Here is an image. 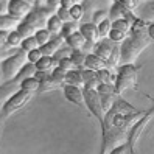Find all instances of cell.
Wrapping results in <instances>:
<instances>
[{
  "mask_svg": "<svg viewBox=\"0 0 154 154\" xmlns=\"http://www.w3.org/2000/svg\"><path fill=\"white\" fill-rule=\"evenodd\" d=\"M69 13H70V17L73 22H78V20L83 19V6L81 5H73L69 10Z\"/></svg>",
  "mask_w": 154,
  "mask_h": 154,
  "instance_id": "cell-36",
  "label": "cell"
},
{
  "mask_svg": "<svg viewBox=\"0 0 154 154\" xmlns=\"http://www.w3.org/2000/svg\"><path fill=\"white\" fill-rule=\"evenodd\" d=\"M70 53H72V48L70 47H66V48H59L55 55H53V59L55 61H59V59H64V58H70Z\"/></svg>",
  "mask_w": 154,
  "mask_h": 154,
  "instance_id": "cell-41",
  "label": "cell"
},
{
  "mask_svg": "<svg viewBox=\"0 0 154 154\" xmlns=\"http://www.w3.org/2000/svg\"><path fill=\"white\" fill-rule=\"evenodd\" d=\"M36 72H45V73H51L53 70L58 67V61H55L50 56H42L38 62L34 64Z\"/></svg>",
  "mask_w": 154,
  "mask_h": 154,
  "instance_id": "cell-16",
  "label": "cell"
},
{
  "mask_svg": "<svg viewBox=\"0 0 154 154\" xmlns=\"http://www.w3.org/2000/svg\"><path fill=\"white\" fill-rule=\"evenodd\" d=\"M20 48L23 50V51H31V50H36V48H39V44L36 42V39H34V36H30V38H25L23 41H22V44H20Z\"/></svg>",
  "mask_w": 154,
  "mask_h": 154,
  "instance_id": "cell-29",
  "label": "cell"
},
{
  "mask_svg": "<svg viewBox=\"0 0 154 154\" xmlns=\"http://www.w3.org/2000/svg\"><path fill=\"white\" fill-rule=\"evenodd\" d=\"M97 76H98L100 84H114V81H115V76L112 75V72L107 70V69L98 70L97 72Z\"/></svg>",
  "mask_w": 154,
  "mask_h": 154,
  "instance_id": "cell-26",
  "label": "cell"
},
{
  "mask_svg": "<svg viewBox=\"0 0 154 154\" xmlns=\"http://www.w3.org/2000/svg\"><path fill=\"white\" fill-rule=\"evenodd\" d=\"M137 73H139V69L134 64H123L119 70V75L115 76V81H114L115 95H120L126 89L134 87L135 83H137Z\"/></svg>",
  "mask_w": 154,
  "mask_h": 154,
  "instance_id": "cell-4",
  "label": "cell"
},
{
  "mask_svg": "<svg viewBox=\"0 0 154 154\" xmlns=\"http://www.w3.org/2000/svg\"><path fill=\"white\" fill-rule=\"evenodd\" d=\"M106 62H103L100 58H97L94 53H89L86 56V61H84V67L83 69H87V70H94V72H98V70H103L106 69Z\"/></svg>",
  "mask_w": 154,
  "mask_h": 154,
  "instance_id": "cell-17",
  "label": "cell"
},
{
  "mask_svg": "<svg viewBox=\"0 0 154 154\" xmlns=\"http://www.w3.org/2000/svg\"><path fill=\"white\" fill-rule=\"evenodd\" d=\"M64 42L67 44V47H70L72 50H83L84 44H86V39L79 34V31H76L72 36H69V38H66Z\"/></svg>",
  "mask_w": 154,
  "mask_h": 154,
  "instance_id": "cell-19",
  "label": "cell"
},
{
  "mask_svg": "<svg viewBox=\"0 0 154 154\" xmlns=\"http://www.w3.org/2000/svg\"><path fill=\"white\" fill-rule=\"evenodd\" d=\"M56 16L61 19V22L62 23H66V22H72V17H70V13H69V10H66V8H58L56 10Z\"/></svg>",
  "mask_w": 154,
  "mask_h": 154,
  "instance_id": "cell-40",
  "label": "cell"
},
{
  "mask_svg": "<svg viewBox=\"0 0 154 154\" xmlns=\"http://www.w3.org/2000/svg\"><path fill=\"white\" fill-rule=\"evenodd\" d=\"M30 100H31V94L19 89L14 95H11V97L5 101V104L2 106V111H0V112H2V115L6 119V117H10V115L14 114L16 111L22 109V107L28 103Z\"/></svg>",
  "mask_w": 154,
  "mask_h": 154,
  "instance_id": "cell-6",
  "label": "cell"
},
{
  "mask_svg": "<svg viewBox=\"0 0 154 154\" xmlns=\"http://www.w3.org/2000/svg\"><path fill=\"white\" fill-rule=\"evenodd\" d=\"M51 33L48 31V30H45V28H42V30H38L34 33V39H36V42L39 44V47L41 45H44V44H47L50 39H51Z\"/></svg>",
  "mask_w": 154,
  "mask_h": 154,
  "instance_id": "cell-28",
  "label": "cell"
},
{
  "mask_svg": "<svg viewBox=\"0 0 154 154\" xmlns=\"http://www.w3.org/2000/svg\"><path fill=\"white\" fill-rule=\"evenodd\" d=\"M145 112L135 111L125 100L117 98L112 107L103 117L101 129H103V148L101 154H109L112 149L122 146L128 142L129 129L137 123Z\"/></svg>",
  "mask_w": 154,
  "mask_h": 154,
  "instance_id": "cell-1",
  "label": "cell"
},
{
  "mask_svg": "<svg viewBox=\"0 0 154 154\" xmlns=\"http://www.w3.org/2000/svg\"><path fill=\"white\" fill-rule=\"evenodd\" d=\"M6 34H8V33L0 31V51L6 48Z\"/></svg>",
  "mask_w": 154,
  "mask_h": 154,
  "instance_id": "cell-46",
  "label": "cell"
},
{
  "mask_svg": "<svg viewBox=\"0 0 154 154\" xmlns=\"http://www.w3.org/2000/svg\"><path fill=\"white\" fill-rule=\"evenodd\" d=\"M152 114L154 111L149 109L148 112H145V115L142 117V119L135 123L132 128L129 129V134H128V142H126V145H128V151H134L135 148V143H137V140L140 139V135L145 132V129H146L148 123L152 120Z\"/></svg>",
  "mask_w": 154,
  "mask_h": 154,
  "instance_id": "cell-7",
  "label": "cell"
},
{
  "mask_svg": "<svg viewBox=\"0 0 154 154\" xmlns=\"http://www.w3.org/2000/svg\"><path fill=\"white\" fill-rule=\"evenodd\" d=\"M114 101H115L114 95H100V104H101L103 114H106L107 111L111 109L112 104H114Z\"/></svg>",
  "mask_w": 154,
  "mask_h": 154,
  "instance_id": "cell-30",
  "label": "cell"
},
{
  "mask_svg": "<svg viewBox=\"0 0 154 154\" xmlns=\"http://www.w3.org/2000/svg\"><path fill=\"white\" fill-rule=\"evenodd\" d=\"M78 31L79 34L83 36V38L86 39V42H90V44H97L100 36H98V28L97 25L90 23V22H86V23H81L78 26Z\"/></svg>",
  "mask_w": 154,
  "mask_h": 154,
  "instance_id": "cell-13",
  "label": "cell"
},
{
  "mask_svg": "<svg viewBox=\"0 0 154 154\" xmlns=\"http://www.w3.org/2000/svg\"><path fill=\"white\" fill-rule=\"evenodd\" d=\"M50 78L53 79V83H55L56 86H61L62 83H64V78H66V72L62 70V69H59V67H56L55 70L50 73Z\"/></svg>",
  "mask_w": 154,
  "mask_h": 154,
  "instance_id": "cell-31",
  "label": "cell"
},
{
  "mask_svg": "<svg viewBox=\"0 0 154 154\" xmlns=\"http://www.w3.org/2000/svg\"><path fill=\"white\" fill-rule=\"evenodd\" d=\"M3 122H5V117L2 115V112H0V128H2V125H3Z\"/></svg>",
  "mask_w": 154,
  "mask_h": 154,
  "instance_id": "cell-48",
  "label": "cell"
},
{
  "mask_svg": "<svg viewBox=\"0 0 154 154\" xmlns=\"http://www.w3.org/2000/svg\"><path fill=\"white\" fill-rule=\"evenodd\" d=\"M19 25V20L13 19L11 16L6 14H0V31L3 33H10L13 30H16V26Z\"/></svg>",
  "mask_w": 154,
  "mask_h": 154,
  "instance_id": "cell-20",
  "label": "cell"
},
{
  "mask_svg": "<svg viewBox=\"0 0 154 154\" xmlns=\"http://www.w3.org/2000/svg\"><path fill=\"white\" fill-rule=\"evenodd\" d=\"M31 10H33V6L28 5V3H25L23 0H8V2H6V11H8V14H10L13 19L19 20V22L23 20L25 16L28 14Z\"/></svg>",
  "mask_w": 154,
  "mask_h": 154,
  "instance_id": "cell-9",
  "label": "cell"
},
{
  "mask_svg": "<svg viewBox=\"0 0 154 154\" xmlns=\"http://www.w3.org/2000/svg\"><path fill=\"white\" fill-rule=\"evenodd\" d=\"M62 25H64V23L61 22L59 17H58L56 14H53L50 19L47 20V25H45V26H47V30H48L51 34H59V33H61V28H62Z\"/></svg>",
  "mask_w": 154,
  "mask_h": 154,
  "instance_id": "cell-23",
  "label": "cell"
},
{
  "mask_svg": "<svg viewBox=\"0 0 154 154\" xmlns=\"http://www.w3.org/2000/svg\"><path fill=\"white\" fill-rule=\"evenodd\" d=\"M73 5H76L75 0H61V3H59V6L61 8H66V10H70Z\"/></svg>",
  "mask_w": 154,
  "mask_h": 154,
  "instance_id": "cell-45",
  "label": "cell"
},
{
  "mask_svg": "<svg viewBox=\"0 0 154 154\" xmlns=\"http://www.w3.org/2000/svg\"><path fill=\"white\" fill-rule=\"evenodd\" d=\"M107 19H109L111 22H114V20H120V19H125V20H128L129 23L135 19V17L132 16V13L131 11H128L126 8H123L119 2H115L111 5V11H107Z\"/></svg>",
  "mask_w": 154,
  "mask_h": 154,
  "instance_id": "cell-11",
  "label": "cell"
},
{
  "mask_svg": "<svg viewBox=\"0 0 154 154\" xmlns=\"http://www.w3.org/2000/svg\"><path fill=\"white\" fill-rule=\"evenodd\" d=\"M58 67L62 69L64 72H70V70H76V66L73 64V61L70 58H64V59H59L58 61Z\"/></svg>",
  "mask_w": 154,
  "mask_h": 154,
  "instance_id": "cell-37",
  "label": "cell"
},
{
  "mask_svg": "<svg viewBox=\"0 0 154 154\" xmlns=\"http://www.w3.org/2000/svg\"><path fill=\"white\" fill-rule=\"evenodd\" d=\"M83 97H84V104L86 107L94 114V117L100 122V125L103 123V111H101V104H100V95L97 90H90V89H84L83 90Z\"/></svg>",
  "mask_w": 154,
  "mask_h": 154,
  "instance_id": "cell-8",
  "label": "cell"
},
{
  "mask_svg": "<svg viewBox=\"0 0 154 154\" xmlns=\"http://www.w3.org/2000/svg\"><path fill=\"white\" fill-rule=\"evenodd\" d=\"M34 73H36V67H34V64H30V62H26V64L19 70V73H17L13 79L16 81V83H20V81H23V79H26V78L34 76Z\"/></svg>",
  "mask_w": 154,
  "mask_h": 154,
  "instance_id": "cell-21",
  "label": "cell"
},
{
  "mask_svg": "<svg viewBox=\"0 0 154 154\" xmlns=\"http://www.w3.org/2000/svg\"><path fill=\"white\" fill-rule=\"evenodd\" d=\"M64 83L69 84V86L78 87V89L84 87V81H83V76H81V72H79V70H70V72H66Z\"/></svg>",
  "mask_w": 154,
  "mask_h": 154,
  "instance_id": "cell-18",
  "label": "cell"
},
{
  "mask_svg": "<svg viewBox=\"0 0 154 154\" xmlns=\"http://www.w3.org/2000/svg\"><path fill=\"white\" fill-rule=\"evenodd\" d=\"M117 2H119L123 8H126V10H128V11H134L135 10V8H137L139 6V3H137V0H117Z\"/></svg>",
  "mask_w": 154,
  "mask_h": 154,
  "instance_id": "cell-42",
  "label": "cell"
},
{
  "mask_svg": "<svg viewBox=\"0 0 154 154\" xmlns=\"http://www.w3.org/2000/svg\"><path fill=\"white\" fill-rule=\"evenodd\" d=\"M115 42H112V41H109V39H103V41H98L95 45H94V50H92V53L97 56V58H100L103 62H106V66H107V62H109V58H111V53H112V50H114V47H115Z\"/></svg>",
  "mask_w": 154,
  "mask_h": 154,
  "instance_id": "cell-10",
  "label": "cell"
},
{
  "mask_svg": "<svg viewBox=\"0 0 154 154\" xmlns=\"http://www.w3.org/2000/svg\"><path fill=\"white\" fill-rule=\"evenodd\" d=\"M145 2H146V0H137V3H139V5H142V3H145Z\"/></svg>",
  "mask_w": 154,
  "mask_h": 154,
  "instance_id": "cell-51",
  "label": "cell"
},
{
  "mask_svg": "<svg viewBox=\"0 0 154 154\" xmlns=\"http://www.w3.org/2000/svg\"><path fill=\"white\" fill-rule=\"evenodd\" d=\"M19 89L20 90H25V92H30L33 95L34 92H38V90H39V81L34 79L33 76L31 78H26V79H23V81H20V83H19Z\"/></svg>",
  "mask_w": 154,
  "mask_h": 154,
  "instance_id": "cell-22",
  "label": "cell"
},
{
  "mask_svg": "<svg viewBox=\"0 0 154 154\" xmlns=\"http://www.w3.org/2000/svg\"><path fill=\"white\" fill-rule=\"evenodd\" d=\"M17 90H19V83H16L14 79L6 81L5 84L0 86V111H2V106L5 104V101L11 95H14Z\"/></svg>",
  "mask_w": 154,
  "mask_h": 154,
  "instance_id": "cell-15",
  "label": "cell"
},
{
  "mask_svg": "<svg viewBox=\"0 0 154 154\" xmlns=\"http://www.w3.org/2000/svg\"><path fill=\"white\" fill-rule=\"evenodd\" d=\"M78 31V22H66L64 25H62V28H61V33H59V36L61 38H69V36H72L73 33H76Z\"/></svg>",
  "mask_w": 154,
  "mask_h": 154,
  "instance_id": "cell-27",
  "label": "cell"
},
{
  "mask_svg": "<svg viewBox=\"0 0 154 154\" xmlns=\"http://www.w3.org/2000/svg\"><path fill=\"white\" fill-rule=\"evenodd\" d=\"M22 36L17 33L16 30L14 31H10L6 34V48H17V47H20V44H22Z\"/></svg>",
  "mask_w": 154,
  "mask_h": 154,
  "instance_id": "cell-24",
  "label": "cell"
},
{
  "mask_svg": "<svg viewBox=\"0 0 154 154\" xmlns=\"http://www.w3.org/2000/svg\"><path fill=\"white\" fill-rule=\"evenodd\" d=\"M25 64H26V51H23L22 48H17V51L14 53V55L3 59L2 64H0L3 81H11L17 73H19V70Z\"/></svg>",
  "mask_w": 154,
  "mask_h": 154,
  "instance_id": "cell-5",
  "label": "cell"
},
{
  "mask_svg": "<svg viewBox=\"0 0 154 154\" xmlns=\"http://www.w3.org/2000/svg\"><path fill=\"white\" fill-rule=\"evenodd\" d=\"M98 95H115L114 92V84H100L97 87Z\"/></svg>",
  "mask_w": 154,
  "mask_h": 154,
  "instance_id": "cell-39",
  "label": "cell"
},
{
  "mask_svg": "<svg viewBox=\"0 0 154 154\" xmlns=\"http://www.w3.org/2000/svg\"><path fill=\"white\" fill-rule=\"evenodd\" d=\"M64 95H66V98L69 100V101L75 103V104H78V106H81V107H86V104H84V97H83V90H81V89L66 84V86H64Z\"/></svg>",
  "mask_w": 154,
  "mask_h": 154,
  "instance_id": "cell-14",
  "label": "cell"
},
{
  "mask_svg": "<svg viewBox=\"0 0 154 154\" xmlns=\"http://www.w3.org/2000/svg\"><path fill=\"white\" fill-rule=\"evenodd\" d=\"M42 58V53L39 48H36V50H31L26 53V62H30V64H36L39 59Z\"/></svg>",
  "mask_w": 154,
  "mask_h": 154,
  "instance_id": "cell-38",
  "label": "cell"
},
{
  "mask_svg": "<svg viewBox=\"0 0 154 154\" xmlns=\"http://www.w3.org/2000/svg\"><path fill=\"white\" fill-rule=\"evenodd\" d=\"M62 44H64V38H61L59 34H56L55 38H51L47 44H44L39 47L41 53H42V56H50L53 58V55L62 47Z\"/></svg>",
  "mask_w": 154,
  "mask_h": 154,
  "instance_id": "cell-12",
  "label": "cell"
},
{
  "mask_svg": "<svg viewBox=\"0 0 154 154\" xmlns=\"http://www.w3.org/2000/svg\"><path fill=\"white\" fill-rule=\"evenodd\" d=\"M55 87H56V84L53 83V79L48 75L45 79L39 81V90H38V92H47V90H51V89H55Z\"/></svg>",
  "mask_w": 154,
  "mask_h": 154,
  "instance_id": "cell-35",
  "label": "cell"
},
{
  "mask_svg": "<svg viewBox=\"0 0 154 154\" xmlns=\"http://www.w3.org/2000/svg\"><path fill=\"white\" fill-rule=\"evenodd\" d=\"M81 2H83V0H75V3H76V5H79Z\"/></svg>",
  "mask_w": 154,
  "mask_h": 154,
  "instance_id": "cell-52",
  "label": "cell"
},
{
  "mask_svg": "<svg viewBox=\"0 0 154 154\" xmlns=\"http://www.w3.org/2000/svg\"><path fill=\"white\" fill-rule=\"evenodd\" d=\"M149 26L151 22L148 23L142 19H134L131 22V28H129L131 36L120 47V62L132 64L139 58L140 53L152 42V38L149 36Z\"/></svg>",
  "mask_w": 154,
  "mask_h": 154,
  "instance_id": "cell-2",
  "label": "cell"
},
{
  "mask_svg": "<svg viewBox=\"0 0 154 154\" xmlns=\"http://www.w3.org/2000/svg\"><path fill=\"white\" fill-rule=\"evenodd\" d=\"M97 28H98V36H100V38H107L109 30H111V20L109 19L103 20L100 25H97Z\"/></svg>",
  "mask_w": 154,
  "mask_h": 154,
  "instance_id": "cell-34",
  "label": "cell"
},
{
  "mask_svg": "<svg viewBox=\"0 0 154 154\" xmlns=\"http://www.w3.org/2000/svg\"><path fill=\"white\" fill-rule=\"evenodd\" d=\"M86 56L87 55L83 50H72V53H70V59L73 61V64L76 66V69H83L84 67Z\"/></svg>",
  "mask_w": 154,
  "mask_h": 154,
  "instance_id": "cell-25",
  "label": "cell"
},
{
  "mask_svg": "<svg viewBox=\"0 0 154 154\" xmlns=\"http://www.w3.org/2000/svg\"><path fill=\"white\" fill-rule=\"evenodd\" d=\"M3 83V75H2V69H0V84Z\"/></svg>",
  "mask_w": 154,
  "mask_h": 154,
  "instance_id": "cell-50",
  "label": "cell"
},
{
  "mask_svg": "<svg viewBox=\"0 0 154 154\" xmlns=\"http://www.w3.org/2000/svg\"><path fill=\"white\" fill-rule=\"evenodd\" d=\"M55 14V10H51L48 6H36L25 16V19L19 22V25L16 26V31L22 36V39L30 38V36H34V33L38 30L45 28L47 25V20Z\"/></svg>",
  "mask_w": 154,
  "mask_h": 154,
  "instance_id": "cell-3",
  "label": "cell"
},
{
  "mask_svg": "<svg viewBox=\"0 0 154 154\" xmlns=\"http://www.w3.org/2000/svg\"><path fill=\"white\" fill-rule=\"evenodd\" d=\"M120 64V45L117 44L112 53H111V58H109V62H107V67H117Z\"/></svg>",
  "mask_w": 154,
  "mask_h": 154,
  "instance_id": "cell-32",
  "label": "cell"
},
{
  "mask_svg": "<svg viewBox=\"0 0 154 154\" xmlns=\"http://www.w3.org/2000/svg\"><path fill=\"white\" fill-rule=\"evenodd\" d=\"M23 2H25V3H28V5H31V6L34 5V0H23Z\"/></svg>",
  "mask_w": 154,
  "mask_h": 154,
  "instance_id": "cell-49",
  "label": "cell"
},
{
  "mask_svg": "<svg viewBox=\"0 0 154 154\" xmlns=\"http://www.w3.org/2000/svg\"><path fill=\"white\" fill-rule=\"evenodd\" d=\"M34 5L36 6H42V5H45V0H34Z\"/></svg>",
  "mask_w": 154,
  "mask_h": 154,
  "instance_id": "cell-47",
  "label": "cell"
},
{
  "mask_svg": "<svg viewBox=\"0 0 154 154\" xmlns=\"http://www.w3.org/2000/svg\"><path fill=\"white\" fill-rule=\"evenodd\" d=\"M128 152V145H122V146H119V148H115V149H112L109 154H126Z\"/></svg>",
  "mask_w": 154,
  "mask_h": 154,
  "instance_id": "cell-44",
  "label": "cell"
},
{
  "mask_svg": "<svg viewBox=\"0 0 154 154\" xmlns=\"http://www.w3.org/2000/svg\"><path fill=\"white\" fill-rule=\"evenodd\" d=\"M59 3H61V0H45V6H48L55 11L59 8Z\"/></svg>",
  "mask_w": 154,
  "mask_h": 154,
  "instance_id": "cell-43",
  "label": "cell"
},
{
  "mask_svg": "<svg viewBox=\"0 0 154 154\" xmlns=\"http://www.w3.org/2000/svg\"><path fill=\"white\" fill-rule=\"evenodd\" d=\"M92 22L90 23H94V25H100L103 20H106L107 19V10H100V11H94L92 13Z\"/></svg>",
  "mask_w": 154,
  "mask_h": 154,
  "instance_id": "cell-33",
  "label": "cell"
}]
</instances>
